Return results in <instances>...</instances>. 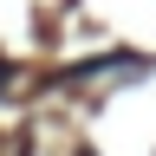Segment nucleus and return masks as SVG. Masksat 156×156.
I'll list each match as a JSON object with an SVG mask.
<instances>
[{"instance_id":"1","label":"nucleus","mask_w":156,"mask_h":156,"mask_svg":"<svg viewBox=\"0 0 156 156\" xmlns=\"http://www.w3.org/2000/svg\"><path fill=\"white\" fill-rule=\"evenodd\" d=\"M0 85H7V65H0Z\"/></svg>"}]
</instances>
